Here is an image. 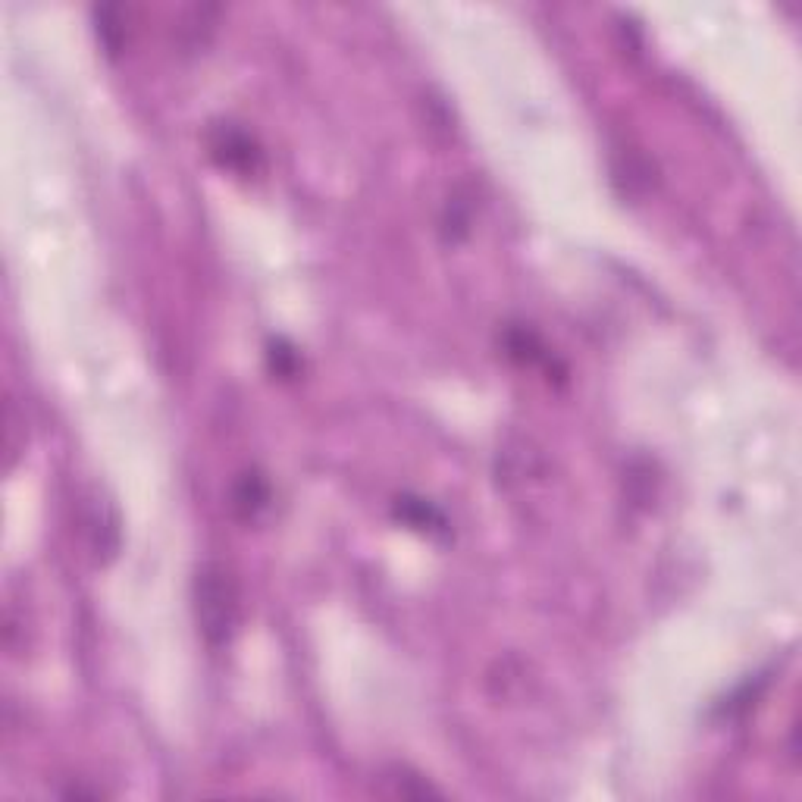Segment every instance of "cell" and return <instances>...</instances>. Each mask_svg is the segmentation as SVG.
<instances>
[{"mask_svg": "<svg viewBox=\"0 0 802 802\" xmlns=\"http://www.w3.org/2000/svg\"><path fill=\"white\" fill-rule=\"evenodd\" d=\"M195 618L210 646L229 643L239 624V589L223 564H201L195 574Z\"/></svg>", "mask_w": 802, "mask_h": 802, "instance_id": "cell-1", "label": "cell"}, {"mask_svg": "<svg viewBox=\"0 0 802 802\" xmlns=\"http://www.w3.org/2000/svg\"><path fill=\"white\" fill-rule=\"evenodd\" d=\"M207 148L223 170L239 173V176H254L264 167L261 145L235 123H217L207 132Z\"/></svg>", "mask_w": 802, "mask_h": 802, "instance_id": "cell-2", "label": "cell"}, {"mask_svg": "<svg viewBox=\"0 0 802 802\" xmlns=\"http://www.w3.org/2000/svg\"><path fill=\"white\" fill-rule=\"evenodd\" d=\"M267 502H270V489H267L261 474H245L232 489V505L242 517H248V521L261 514L267 508Z\"/></svg>", "mask_w": 802, "mask_h": 802, "instance_id": "cell-3", "label": "cell"}, {"mask_svg": "<svg viewBox=\"0 0 802 802\" xmlns=\"http://www.w3.org/2000/svg\"><path fill=\"white\" fill-rule=\"evenodd\" d=\"M395 514H398L405 524L417 527V530L445 533V517H442V511H436L430 502H423V499H398Z\"/></svg>", "mask_w": 802, "mask_h": 802, "instance_id": "cell-4", "label": "cell"}, {"mask_svg": "<svg viewBox=\"0 0 802 802\" xmlns=\"http://www.w3.org/2000/svg\"><path fill=\"white\" fill-rule=\"evenodd\" d=\"M386 781L392 784V796H408V799H427V796H439V790H433L427 784V777H420V774H411L408 768H395L392 777H386Z\"/></svg>", "mask_w": 802, "mask_h": 802, "instance_id": "cell-5", "label": "cell"}, {"mask_svg": "<svg viewBox=\"0 0 802 802\" xmlns=\"http://www.w3.org/2000/svg\"><path fill=\"white\" fill-rule=\"evenodd\" d=\"M270 367H273V373L282 376V380H289V376H295V370H298V355L282 342H276L270 351Z\"/></svg>", "mask_w": 802, "mask_h": 802, "instance_id": "cell-6", "label": "cell"}]
</instances>
